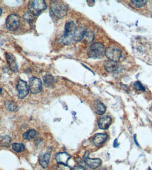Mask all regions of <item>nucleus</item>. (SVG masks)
Masks as SVG:
<instances>
[{
  "instance_id": "nucleus-1",
  "label": "nucleus",
  "mask_w": 152,
  "mask_h": 170,
  "mask_svg": "<svg viewBox=\"0 0 152 170\" xmlns=\"http://www.w3.org/2000/svg\"><path fill=\"white\" fill-rule=\"evenodd\" d=\"M105 47L103 43H94L88 49L87 54L88 57L93 59H101L105 56Z\"/></svg>"
},
{
  "instance_id": "nucleus-2",
  "label": "nucleus",
  "mask_w": 152,
  "mask_h": 170,
  "mask_svg": "<svg viewBox=\"0 0 152 170\" xmlns=\"http://www.w3.org/2000/svg\"><path fill=\"white\" fill-rule=\"evenodd\" d=\"M50 8L53 14L57 18H62L66 15L68 10V6L64 1H52L50 3Z\"/></svg>"
},
{
  "instance_id": "nucleus-3",
  "label": "nucleus",
  "mask_w": 152,
  "mask_h": 170,
  "mask_svg": "<svg viewBox=\"0 0 152 170\" xmlns=\"http://www.w3.org/2000/svg\"><path fill=\"white\" fill-rule=\"evenodd\" d=\"M134 51L135 53L138 55V57L144 59L151 45L146 40L138 39L134 43Z\"/></svg>"
},
{
  "instance_id": "nucleus-4",
  "label": "nucleus",
  "mask_w": 152,
  "mask_h": 170,
  "mask_svg": "<svg viewBox=\"0 0 152 170\" xmlns=\"http://www.w3.org/2000/svg\"><path fill=\"white\" fill-rule=\"evenodd\" d=\"M76 29V24L73 21L68 22L65 25L63 43L66 45L70 44L74 40V35Z\"/></svg>"
},
{
  "instance_id": "nucleus-5",
  "label": "nucleus",
  "mask_w": 152,
  "mask_h": 170,
  "mask_svg": "<svg viewBox=\"0 0 152 170\" xmlns=\"http://www.w3.org/2000/svg\"><path fill=\"white\" fill-rule=\"evenodd\" d=\"M47 8L45 2L42 0L30 1L29 3V11L35 16H38Z\"/></svg>"
},
{
  "instance_id": "nucleus-6",
  "label": "nucleus",
  "mask_w": 152,
  "mask_h": 170,
  "mask_svg": "<svg viewBox=\"0 0 152 170\" xmlns=\"http://www.w3.org/2000/svg\"><path fill=\"white\" fill-rule=\"evenodd\" d=\"M105 56L110 60L115 63H118L122 57L121 50L115 47H110L106 48Z\"/></svg>"
},
{
  "instance_id": "nucleus-7",
  "label": "nucleus",
  "mask_w": 152,
  "mask_h": 170,
  "mask_svg": "<svg viewBox=\"0 0 152 170\" xmlns=\"http://www.w3.org/2000/svg\"><path fill=\"white\" fill-rule=\"evenodd\" d=\"M21 19L17 14H12L8 17L6 22V27L8 30L14 31L18 28Z\"/></svg>"
},
{
  "instance_id": "nucleus-8",
  "label": "nucleus",
  "mask_w": 152,
  "mask_h": 170,
  "mask_svg": "<svg viewBox=\"0 0 152 170\" xmlns=\"http://www.w3.org/2000/svg\"><path fill=\"white\" fill-rule=\"evenodd\" d=\"M17 90L19 93V99H23L29 94L30 87L26 82L20 79L17 85Z\"/></svg>"
},
{
  "instance_id": "nucleus-9",
  "label": "nucleus",
  "mask_w": 152,
  "mask_h": 170,
  "mask_svg": "<svg viewBox=\"0 0 152 170\" xmlns=\"http://www.w3.org/2000/svg\"><path fill=\"white\" fill-rule=\"evenodd\" d=\"M30 90L32 93L37 94L42 91V84L39 78L33 77L30 80Z\"/></svg>"
},
{
  "instance_id": "nucleus-10",
  "label": "nucleus",
  "mask_w": 152,
  "mask_h": 170,
  "mask_svg": "<svg viewBox=\"0 0 152 170\" xmlns=\"http://www.w3.org/2000/svg\"><path fill=\"white\" fill-rule=\"evenodd\" d=\"M89 154H90V153L88 152H87L84 155V158H83L84 162L90 168L93 169H96L101 164V160L99 159H93L89 158H88Z\"/></svg>"
},
{
  "instance_id": "nucleus-11",
  "label": "nucleus",
  "mask_w": 152,
  "mask_h": 170,
  "mask_svg": "<svg viewBox=\"0 0 152 170\" xmlns=\"http://www.w3.org/2000/svg\"><path fill=\"white\" fill-rule=\"evenodd\" d=\"M6 58L7 62L9 65L11 71L14 72L18 71V64L14 55L12 53H6Z\"/></svg>"
},
{
  "instance_id": "nucleus-12",
  "label": "nucleus",
  "mask_w": 152,
  "mask_h": 170,
  "mask_svg": "<svg viewBox=\"0 0 152 170\" xmlns=\"http://www.w3.org/2000/svg\"><path fill=\"white\" fill-rule=\"evenodd\" d=\"M112 122V119L110 117H103L100 119L98 122L99 128L101 129L105 130L108 129L110 126Z\"/></svg>"
},
{
  "instance_id": "nucleus-13",
  "label": "nucleus",
  "mask_w": 152,
  "mask_h": 170,
  "mask_svg": "<svg viewBox=\"0 0 152 170\" xmlns=\"http://www.w3.org/2000/svg\"><path fill=\"white\" fill-rule=\"evenodd\" d=\"M104 67L105 70L110 73L117 72L119 69V66L117 64V63L109 60L104 63Z\"/></svg>"
},
{
  "instance_id": "nucleus-14",
  "label": "nucleus",
  "mask_w": 152,
  "mask_h": 170,
  "mask_svg": "<svg viewBox=\"0 0 152 170\" xmlns=\"http://www.w3.org/2000/svg\"><path fill=\"white\" fill-rule=\"evenodd\" d=\"M70 158V155L66 153H58L55 156V160L57 163L65 164H67Z\"/></svg>"
},
{
  "instance_id": "nucleus-15",
  "label": "nucleus",
  "mask_w": 152,
  "mask_h": 170,
  "mask_svg": "<svg viewBox=\"0 0 152 170\" xmlns=\"http://www.w3.org/2000/svg\"><path fill=\"white\" fill-rule=\"evenodd\" d=\"M86 32V30L83 27H79L76 28L74 35V40L77 41H81L85 37Z\"/></svg>"
},
{
  "instance_id": "nucleus-16",
  "label": "nucleus",
  "mask_w": 152,
  "mask_h": 170,
  "mask_svg": "<svg viewBox=\"0 0 152 170\" xmlns=\"http://www.w3.org/2000/svg\"><path fill=\"white\" fill-rule=\"evenodd\" d=\"M107 138V135L104 134H98L94 136L93 142L96 146H99L105 142Z\"/></svg>"
},
{
  "instance_id": "nucleus-17",
  "label": "nucleus",
  "mask_w": 152,
  "mask_h": 170,
  "mask_svg": "<svg viewBox=\"0 0 152 170\" xmlns=\"http://www.w3.org/2000/svg\"><path fill=\"white\" fill-rule=\"evenodd\" d=\"M50 159V154L46 153L45 154L42 155L39 159L40 164L44 168H46L48 166Z\"/></svg>"
},
{
  "instance_id": "nucleus-18",
  "label": "nucleus",
  "mask_w": 152,
  "mask_h": 170,
  "mask_svg": "<svg viewBox=\"0 0 152 170\" xmlns=\"http://www.w3.org/2000/svg\"><path fill=\"white\" fill-rule=\"evenodd\" d=\"M95 108L96 113L98 115H103L106 111V107L105 106L99 101H97L95 102Z\"/></svg>"
},
{
  "instance_id": "nucleus-19",
  "label": "nucleus",
  "mask_w": 152,
  "mask_h": 170,
  "mask_svg": "<svg viewBox=\"0 0 152 170\" xmlns=\"http://www.w3.org/2000/svg\"><path fill=\"white\" fill-rule=\"evenodd\" d=\"M37 132L35 130L30 129L23 134V137L26 140H30L33 139L36 135Z\"/></svg>"
},
{
  "instance_id": "nucleus-20",
  "label": "nucleus",
  "mask_w": 152,
  "mask_h": 170,
  "mask_svg": "<svg viewBox=\"0 0 152 170\" xmlns=\"http://www.w3.org/2000/svg\"><path fill=\"white\" fill-rule=\"evenodd\" d=\"M44 82L45 86L50 87L53 86L55 81L54 78L51 75H47L44 77Z\"/></svg>"
},
{
  "instance_id": "nucleus-21",
  "label": "nucleus",
  "mask_w": 152,
  "mask_h": 170,
  "mask_svg": "<svg viewBox=\"0 0 152 170\" xmlns=\"http://www.w3.org/2000/svg\"><path fill=\"white\" fill-rule=\"evenodd\" d=\"M6 109L10 111H15L18 109V106L13 101H7L5 103Z\"/></svg>"
},
{
  "instance_id": "nucleus-22",
  "label": "nucleus",
  "mask_w": 152,
  "mask_h": 170,
  "mask_svg": "<svg viewBox=\"0 0 152 170\" xmlns=\"http://www.w3.org/2000/svg\"><path fill=\"white\" fill-rule=\"evenodd\" d=\"M11 143V138L8 136H1L0 138V143L3 147H8Z\"/></svg>"
},
{
  "instance_id": "nucleus-23",
  "label": "nucleus",
  "mask_w": 152,
  "mask_h": 170,
  "mask_svg": "<svg viewBox=\"0 0 152 170\" xmlns=\"http://www.w3.org/2000/svg\"><path fill=\"white\" fill-rule=\"evenodd\" d=\"M36 17V16L31 13L29 11V12H27L26 13L24 14V18L26 21H28L29 24L32 25L33 24L34 20H35V17Z\"/></svg>"
},
{
  "instance_id": "nucleus-24",
  "label": "nucleus",
  "mask_w": 152,
  "mask_h": 170,
  "mask_svg": "<svg viewBox=\"0 0 152 170\" xmlns=\"http://www.w3.org/2000/svg\"><path fill=\"white\" fill-rule=\"evenodd\" d=\"M132 5L136 8L142 7L146 5L147 1L145 0H134L131 1Z\"/></svg>"
},
{
  "instance_id": "nucleus-25",
  "label": "nucleus",
  "mask_w": 152,
  "mask_h": 170,
  "mask_svg": "<svg viewBox=\"0 0 152 170\" xmlns=\"http://www.w3.org/2000/svg\"><path fill=\"white\" fill-rule=\"evenodd\" d=\"M143 59L148 64L152 65V46H151L150 49L148 51Z\"/></svg>"
},
{
  "instance_id": "nucleus-26",
  "label": "nucleus",
  "mask_w": 152,
  "mask_h": 170,
  "mask_svg": "<svg viewBox=\"0 0 152 170\" xmlns=\"http://www.w3.org/2000/svg\"><path fill=\"white\" fill-rule=\"evenodd\" d=\"M13 150L18 153H20L25 150V146L22 143H14L12 144Z\"/></svg>"
},
{
  "instance_id": "nucleus-27",
  "label": "nucleus",
  "mask_w": 152,
  "mask_h": 170,
  "mask_svg": "<svg viewBox=\"0 0 152 170\" xmlns=\"http://www.w3.org/2000/svg\"><path fill=\"white\" fill-rule=\"evenodd\" d=\"M55 170H71V168L66 164L58 163L54 167Z\"/></svg>"
},
{
  "instance_id": "nucleus-28",
  "label": "nucleus",
  "mask_w": 152,
  "mask_h": 170,
  "mask_svg": "<svg viewBox=\"0 0 152 170\" xmlns=\"http://www.w3.org/2000/svg\"><path fill=\"white\" fill-rule=\"evenodd\" d=\"M85 37L86 38L87 41L88 43H90L92 41L93 38H94V34H93V32H91V31H86Z\"/></svg>"
},
{
  "instance_id": "nucleus-29",
  "label": "nucleus",
  "mask_w": 152,
  "mask_h": 170,
  "mask_svg": "<svg viewBox=\"0 0 152 170\" xmlns=\"http://www.w3.org/2000/svg\"><path fill=\"white\" fill-rule=\"evenodd\" d=\"M134 87L135 89L137 90L140 91H145V88L144 86L142 85V84L139 81L136 82L134 84Z\"/></svg>"
},
{
  "instance_id": "nucleus-30",
  "label": "nucleus",
  "mask_w": 152,
  "mask_h": 170,
  "mask_svg": "<svg viewBox=\"0 0 152 170\" xmlns=\"http://www.w3.org/2000/svg\"><path fill=\"white\" fill-rule=\"evenodd\" d=\"M71 170H86L83 167L81 166H75Z\"/></svg>"
},
{
  "instance_id": "nucleus-31",
  "label": "nucleus",
  "mask_w": 152,
  "mask_h": 170,
  "mask_svg": "<svg viewBox=\"0 0 152 170\" xmlns=\"http://www.w3.org/2000/svg\"><path fill=\"white\" fill-rule=\"evenodd\" d=\"M119 145V143H118L117 139H116L115 140L114 143H113V147L115 148H117Z\"/></svg>"
},
{
  "instance_id": "nucleus-32",
  "label": "nucleus",
  "mask_w": 152,
  "mask_h": 170,
  "mask_svg": "<svg viewBox=\"0 0 152 170\" xmlns=\"http://www.w3.org/2000/svg\"><path fill=\"white\" fill-rule=\"evenodd\" d=\"M136 135H134V141L135 142L136 144V145H137V146H139V144H138V143H137V141H136Z\"/></svg>"
},
{
  "instance_id": "nucleus-33",
  "label": "nucleus",
  "mask_w": 152,
  "mask_h": 170,
  "mask_svg": "<svg viewBox=\"0 0 152 170\" xmlns=\"http://www.w3.org/2000/svg\"><path fill=\"white\" fill-rule=\"evenodd\" d=\"M3 72L5 73H7L8 72V69L7 67H4V69H3Z\"/></svg>"
},
{
  "instance_id": "nucleus-34",
  "label": "nucleus",
  "mask_w": 152,
  "mask_h": 170,
  "mask_svg": "<svg viewBox=\"0 0 152 170\" xmlns=\"http://www.w3.org/2000/svg\"><path fill=\"white\" fill-rule=\"evenodd\" d=\"M2 9H1V8L0 7V15H1V14H2Z\"/></svg>"
},
{
  "instance_id": "nucleus-35",
  "label": "nucleus",
  "mask_w": 152,
  "mask_h": 170,
  "mask_svg": "<svg viewBox=\"0 0 152 170\" xmlns=\"http://www.w3.org/2000/svg\"><path fill=\"white\" fill-rule=\"evenodd\" d=\"M99 170H107V169H105V168H100V169H99Z\"/></svg>"
},
{
  "instance_id": "nucleus-36",
  "label": "nucleus",
  "mask_w": 152,
  "mask_h": 170,
  "mask_svg": "<svg viewBox=\"0 0 152 170\" xmlns=\"http://www.w3.org/2000/svg\"><path fill=\"white\" fill-rule=\"evenodd\" d=\"M1 92H2V89L0 88V93H1Z\"/></svg>"
}]
</instances>
